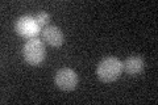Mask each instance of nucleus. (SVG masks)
Listing matches in <instances>:
<instances>
[{
    "mask_svg": "<svg viewBox=\"0 0 158 105\" xmlns=\"http://www.w3.org/2000/svg\"><path fill=\"white\" fill-rule=\"evenodd\" d=\"M23 57L31 66H40L46 58L45 45L38 37L28 39L23 46Z\"/></svg>",
    "mask_w": 158,
    "mask_h": 105,
    "instance_id": "f03ea898",
    "label": "nucleus"
},
{
    "mask_svg": "<svg viewBox=\"0 0 158 105\" xmlns=\"http://www.w3.org/2000/svg\"><path fill=\"white\" fill-rule=\"evenodd\" d=\"M15 29H16V33L19 36L28 38V39L37 38L38 34L42 30L40 28L36 17L29 16V14H24V16L19 17L16 21V25H15Z\"/></svg>",
    "mask_w": 158,
    "mask_h": 105,
    "instance_id": "7ed1b4c3",
    "label": "nucleus"
},
{
    "mask_svg": "<svg viewBox=\"0 0 158 105\" xmlns=\"http://www.w3.org/2000/svg\"><path fill=\"white\" fill-rule=\"evenodd\" d=\"M42 39L44 42H46L49 46L52 47H59L63 43V33L61 30V28H58L57 25H48L41 30Z\"/></svg>",
    "mask_w": 158,
    "mask_h": 105,
    "instance_id": "39448f33",
    "label": "nucleus"
},
{
    "mask_svg": "<svg viewBox=\"0 0 158 105\" xmlns=\"http://www.w3.org/2000/svg\"><path fill=\"white\" fill-rule=\"evenodd\" d=\"M36 20L40 25V28L44 29L45 26H48L49 22H50V14L46 13V12H40L37 16H36Z\"/></svg>",
    "mask_w": 158,
    "mask_h": 105,
    "instance_id": "0eeeda50",
    "label": "nucleus"
},
{
    "mask_svg": "<svg viewBox=\"0 0 158 105\" xmlns=\"http://www.w3.org/2000/svg\"><path fill=\"white\" fill-rule=\"evenodd\" d=\"M145 68V61L141 55H131L123 62V71L129 76H137Z\"/></svg>",
    "mask_w": 158,
    "mask_h": 105,
    "instance_id": "423d86ee",
    "label": "nucleus"
},
{
    "mask_svg": "<svg viewBox=\"0 0 158 105\" xmlns=\"http://www.w3.org/2000/svg\"><path fill=\"white\" fill-rule=\"evenodd\" d=\"M123 74V62L117 57H106L98 64L96 75L103 83L116 82Z\"/></svg>",
    "mask_w": 158,
    "mask_h": 105,
    "instance_id": "f257e3e1",
    "label": "nucleus"
},
{
    "mask_svg": "<svg viewBox=\"0 0 158 105\" xmlns=\"http://www.w3.org/2000/svg\"><path fill=\"white\" fill-rule=\"evenodd\" d=\"M78 82H79L78 74L73 68L69 67H63L58 70L56 76H54V83L62 91H73V89H75L78 86Z\"/></svg>",
    "mask_w": 158,
    "mask_h": 105,
    "instance_id": "20e7f679",
    "label": "nucleus"
}]
</instances>
